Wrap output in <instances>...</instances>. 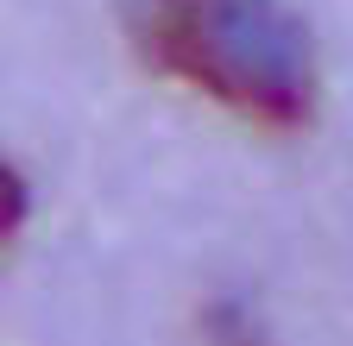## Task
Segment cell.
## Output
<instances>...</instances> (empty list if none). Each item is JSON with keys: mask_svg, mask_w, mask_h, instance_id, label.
<instances>
[{"mask_svg": "<svg viewBox=\"0 0 353 346\" xmlns=\"http://www.w3.org/2000/svg\"><path fill=\"white\" fill-rule=\"evenodd\" d=\"M126 25L164 76H190L265 126H303L316 107L309 32L284 0H126Z\"/></svg>", "mask_w": 353, "mask_h": 346, "instance_id": "obj_1", "label": "cell"}, {"mask_svg": "<svg viewBox=\"0 0 353 346\" xmlns=\"http://www.w3.org/2000/svg\"><path fill=\"white\" fill-rule=\"evenodd\" d=\"M19 221H26V177L0 158V239H13Z\"/></svg>", "mask_w": 353, "mask_h": 346, "instance_id": "obj_3", "label": "cell"}, {"mask_svg": "<svg viewBox=\"0 0 353 346\" xmlns=\"http://www.w3.org/2000/svg\"><path fill=\"white\" fill-rule=\"evenodd\" d=\"M208 340L214 346H265V334L252 327V315L240 309V302H221V309L208 315Z\"/></svg>", "mask_w": 353, "mask_h": 346, "instance_id": "obj_2", "label": "cell"}]
</instances>
